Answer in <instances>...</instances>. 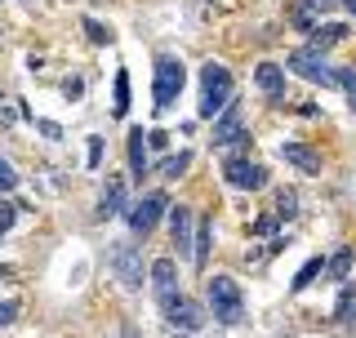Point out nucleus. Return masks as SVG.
I'll return each mask as SVG.
<instances>
[{"label": "nucleus", "mask_w": 356, "mask_h": 338, "mask_svg": "<svg viewBox=\"0 0 356 338\" xmlns=\"http://www.w3.org/2000/svg\"><path fill=\"white\" fill-rule=\"evenodd\" d=\"M232 107V72L222 63H205L200 67V116L218 120Z\"/></svg>", "instance_id": "1"}, {"label": "nucleus", "mask_w": 356, "mask_h": 338, "mask_svg": "<svg viewBox=\"0 0 356 338\" xmlns=\"http://www.w3.org/2000/svg\"><path fill=\"white\" fill-rule=\"evenodd\" d=\"M209 307H214V321H222V325H241V321H245L241 285H236L232 276H209Z\"/></svg>", "instance_id": "2"}, {"label": "nucleus", "mask_w": 356, "mask_h": 338, "mask_svg": "<svg viewBox=\"0 0 356 338\" xmlns=\"http://www.w3.org/2000/svg\"><path fill=\"white\" fill-rule=\"evenodd\" d=\"M183 81H187L183 63H178V58H170V54H161V58H156V76H152L156 111H170V107H174V98L183 94Z\"/></svg>", "instance_id": "3"}, {"label": "nucleus", "mask_w": 356, "mask_h": 338, "mask_svg": "<svg viewBox=\"0 0 356 338\" xmlns=\"http://www.w3.org/2000/svg\"><path fill=\"white\" fill-rule=\"evenodd\" d=\"M285 67H289V72H298L303 81L321 85V89L339 85V67H330V58H325V54H316V49H294V54H285Z\"/></svg>", "instance_id": "4"}, {"label": "nucleus", "mask_w": 356, "mask_h": 338, "mask_svg": "<svg viewBox=\"0 0 356 338\" xmlns=\"http://www.w3.org/2000/svg\"><path fill=\"white\" fill-rule=\"evenodd\" d=\"M107 263H111V272H116V280L125 289H143V276H152V272H143V254H138L134 241H116L107 250Z\"/></svg>", "instance_id": "5"}, {"label": "nucleus", "mask_w": 356, "mask_h": 338, "mask_svg": "<svg viewBox=\"0 0 356 338\" xmlns=\"http://www.w3.org/2000/svg\"><path fill=\"white\" fill-rule=\"evenodd\" d=\"M222 183L236 191H259L267 187V165H259L254 156H232V161H222Z\"/></svg>", "instance_id": "6"}, {"label": "nucleus", "mask_w": 356, "mask_h": 338, "mask_svg": "<svg viewBox=\"0 0 356 338\" xmlns=\"http://www.w3.org/2000/svg\"><path fill=\"white\" fill-rule=\"evenodd\" d=\"M165 209H170V196H165V191H147V196H138V205L129 209V232L147 241V236L156 232V223H161Z\"/></svg>", "instance_id": "7"}, {"label": "nucleus", "mask_w": 356, "mask_h": 338, "mask_svg": "<svg viewBox=\"0 0 356 338\" xmlns=\"http://www.w3.org/2000/svg\"><path fill=\"white\" fill-rule=\"evenodd\" d=\"M236 143H245V107L232 103L214 120V147H236Z\"/></svg>", "instance_id": "8"}, {"label": "nucleus", "mask_w": 356, "mask_h": 338, "mask_svg": "<svg viewBox=\"0 0 356 338\" xmlns=\"http://www.w3.org/2000/svg\"><path fill=\"white\" fill-rule=\"evenodd\" d=\"M152 289H156V298H161V312L178 298V267H174V258H156L152 263Z\"/></svg>", "instance_id": "9"}, {"label": "nucleus", "mask_w": 356, "mask_h": 338, "mask_svg": "<svg viewBox=\"0 0 356 338\" xmlns=\"http://www.w3.org/2000/svg\"><path fill=\"white\" fill-rule=\"evenodd\" d=\"M170 241L178 245V258L192 254V245H196V218H192V209H187V205H174L170 209Z\"/></svg>", "instance_id": "10"}, {"label": "nucleus", "mask_w": 356, "mask_h": 338, "mask_svg": "<svg viewBox=\"0 0 356 338\" xmlns=\"http://www.w3.org/2000/svg\"><path fill=\"white\" fill-rule=\"evenodd\" d=\"M254 85H259L272 103H281L285 98V67L281 63H259L254 67Z\"/></svg>", "instance_id": "11"}, {"label": "nucleus", "mask_w": 356, "mask_h": 338, "mask_svg": "<svg viewBox=\"0 0 356 338\" xmlns=\"http://www.w3.org/2000/svg\"><path fill=\"white\" fill-rule=\"evenodd\" d=\"M165 321L178 325V330H200V325H205V312H200L192 298H183V294H178V298L170 303V307H165Z\"/></svg>", "instance_id": "12"}, {"label": "nucleus", "mask_w": 356, "mask_h": 338, "mask_svg": "<svg viewBox=\"0 0 356 338\" xmlns=\"http://www.w3.org/2000/svg\"><path fill=\"white\" fill-rule=\"evenodd\" d=\"M281 161L285 165H298L303 174H321V156L307 147V143H281Z\"/></svg>", "instance_id": "13"}, {"label": "nucleus", "mask_w": 356, "mask_h": 338, "mask_svg": "<svg viewBox=\"0 0 356 338\" xmlns=\"http://www.w3.org/2000/svg\"><path fill=\"white\" fill-rule=\"evenodd\" d=\"M116 214H125V178L111 174L107 187H103V205H98V218H116Z\"/></svg>", "instance_id": "14"}, {"label": "nucleus", "mask_w": 356, "mask_h": 338, "mask_svg": "<svg viewBox=\"0 0 356 338\" xmlns=\"http://www.w3.org/2000/svg\"><path fill=\"white\" fill-rule=\"evenodd\" d=\"M339 40H348V22H321V27L312 31V45H307V49L325 54L330 45H339Z\"/></svg>", "instance_id": "15"}, {"label": "nucleus", "mask_w": 356, "mask_h": 338, "mask_svg": "<svg viewBox=\"0 0 356 338\" xmlns=\"http://www.w3.org/2000/svg\"><path fill=\"white\" fill-rule=\"evenodd\" d=\"M147 143H143V129H129V174L143 183V174H147Z\"/></svg>", "instance_id": "16"}, {"label": "nucleus", "mask_w": 356, "mask_h": 338, "mask_svg": "<svg viewBox=\"0 0 356 338\" xmlns=\"http://www.w3.org/2000/svg\"><path fill=\"white\" fill-rule=\"evenodd\" d=\"M325 272H330V258H307V263H303V272L294 276V294H298V289H307L312 280H316V276H325Z\"/></svg>", "instance_id": "17"}, {"label": "nucleus", "mask_w": 356, "mask_h": 338, "mask_svg": "<svg viewBox=\"0 0 356 338\" xmlns=\"http://www.w3.org/2000/svg\"><path fill=\"white\" fill-rule=\"evenodd\" d=\"M209 241H214V223L200 218V223H196V245H192V250H196V267H205V258H209Z\"/></svg>", "instance_id": "18"}, {"label": "nucleus", "mask_w": 356, "mask_h": 338, "mask_svg": "<svg viewBox=\"0 0 356 338\" xmlns=\"http://www.w3.org/2000/svg\"><path fill=\"white\" fill-rule=\"evenodd\" d=\"M111 111H116V116H125V111H129V72H125V67L116 72V94H111Z\"/></svg>", "instance_id": "19"}, {"label": "nucleus", "mask_w": 356, "mask_h": 338, "mask_svg": "<svg viewBox=\"0 0 356 338\" xmlns=\"http://www.w3.org/2000/svg\"><path fill=\"white\" fill-rule=\"evenodd\" d=\"M289 27H294V31H307V36H312V31L321 27V18L312 14V9H303V5H294V9H289Z\"/></svg>", "instance_id": "20"}, {"label": "nucleus", "mask_w": 356, "mask_h": 338, "mask_svg": "<svg viewBox=\"0 0 356 338\" xmlns=\"http://www.w3.org/2000/svg\"><path fill=\"white\" fill-rule=\"evenodd\" d=\"M187 165H192V152H174V156H165V161H161V174L165 178H178Z\"/></svg>", "instance_id": "21"}, {"label": "nucleus", "mask_w": 356, "mask_h": 338, "mask_svg": "<svg viewBox=\"0 0 356 338\" xmlns=\"http://www.w3.org/2000/svg\"><path fill=\"white\" fill-rule=\"evenodd\" d=\"M348 272H352V250H334V258H330V272H325V276H334V280H348Z\"/></svg>", "instance_id": "22"}, {"label": "nucleus", "mask_w": 356, "mask_h": 338, "mask_svg": "<svg viewBox=\"0 0 356 338\" xmlns=\"http://www.w3.org/2000/svg\"><path fill=\"white\" fill-rule=\"evenodd\" d=\"M339 321H343V325H356V289H343V298H339Z\"/></svg>", "instance_id": "23"}, {"label": "nucleus", "mask_w": 356, "mask_h": 338, "mask_svg": "<svg viewBox=\"0 0 356 338\" xmlns=\"http://www.w3.org/2000/svg\"><path fill=\"white\" fill-rule=\"evenodd\" d=\"M276 227H281V223H276V214H263V218L250 223V236H259V241H263V236H276Z\"/></svg>", "instance_id": "24"}, {"label": "nucleus", "mask_w": 356, "mask_h": 338, "mask_svg": "<svg viewBox=\"0 0 356 338\" xmlns=\"http://www.w3.org/2000/svg\"><path fill=\"white\" fill-rule=\"evenodd\" d=\"M339 85L348 89V103H352V111H356V67H339Z\"/></svg>", "instance_id": "25"}, {"label": "nucleus", "mask_w": 356, "mask_h": 338, "mask_svg": "<svg viewBox=\"0 0 356 338\" xmlns=\"http://www.w3.org/2000/svg\"><path fill=\"white\" fill-rule=\"evenodd\" d=\"M276 214H281V218H294V214H298V196H294V191H281V196H276Z\"/></svg>", "instance_id": "26"}, {"label": "nucleus", "mask_w": 356, "mask_h": 338, "mask_svg": "<svg viewBox=\"0 0 356 338\" xmlns=\"http://www.w3.org/2000/svg\"><path fill=\"white\" fill-rule=\"evenodd\" d=\"M14 187H18V169L0 156V191H14Z\"/></svg>", "instance_id": "27"}, {"label": "nucleus", "mask_w": 356, "mask_h": 338, "mask_svg": "<svg viewBox=\"0 0 356 338\" xmlns=\"http://www.w3.org/2000/svg\"><path fill=\"white\" fill-rule=\"evenodd\" d=\"M85 36L94 40V45H107V40H111L107 31H103V22H98V18H85Z\"/></svg>", "instance_id": "28"}, {"label": "nucleus", "mask_w": 356, "mask_h": 338, "mask_svg": "<svg viewBox=\"0 0 356 338\" xmlns=\"http://www.w3.org/2000/svg\"><path fill=\"white\" fill-rule=\"evenodd\" d=\"M298 5H303V9H312V14L321 18V14H330V9L339 5V0H298Z\"/></svg>", "instance_id": "29"}, {"label": "nucleus", "mask_w": 356, "mask_h": 338, "mask_svg": "<svg viewBox=\"0 0 356 338\" xmlns=\"http://www.w3.org/2000/svg\"><path fill=\"white\" fill-rule=\"evenodd\" d=\"M98 165H103V138L94 134V138H89V169H98Z\"/></svg>", "instance_id": "30"}, {"label": "nucleus", "mask_w": 356, "mask_h": 338, "mask_svg": "<svg viewBox=\"0 0 356 338\" xmlns=\"http://www.w3.org/2000/svg\"><path fill=\"white\" fill-rule=\"evenodd\" d=\"M9 227H14V205H9V200H0V236H5Z\"/></svg>", "instance_id": "31"}, {"label": "nucleus", "mask_w": 356, "mask_h": 338, "mask_svg": "<svg viewBox=\"0 0 356 338\" xmlns=\"http://www.w3.org/2000/svg\"><path fill=\"white\" fill-rule=\"evenodd\" d=\"M81 94H85V81H81V76L63 85V98H72V103H76V98H81Z\"/></svg>", "instance_id": "32"}, {"label": "nucleus", "mask_w": 356, "mask_h": 338, "mask_svg": "<svg viewBox=\"0 0 356 338\" xmlns=\"http://www.w3.org/2000/svg\"><path fill=\"white\" fill-rule=\"evenodd\" d=\"M18 321V303H0V325H14Z\"/></svg>", "instance_id": "33"}, {"label": "nucleus", "mask_w": 356, "mask_h": 338, "mask_svg": "<svg viewBox=\"0 0 356 338\" xmlns=\"http://www.w3.org/2000/svg\"><path fill=\"white\" fill-rule=\"evenodd\" d=\"M36 129L44 134V138H63V125H58V120H40Z\"/></svg>", "instance_id": "34"}, {"label": "nucleus", "mask_w": 356, "mask_h": 338, "mask_svg": "<svg viewBox=\"0 0 356 338\" xmlns=\"http://www.w3.org/2000/svg\"><path fill=\"white\" fill-rule=\"evenodd\" d=\"M120 338H138V330H134V325H125V330H120Z\"/></svg>", "instance_id": "35"}, {"label": "nucleus", "mask_w": 356, "mask_h": 338, "mask_svg": "<svg viewBox=\"0 0 356 338\" xmlns=\"http://www.w3.org/2000/svg\"><path fill=\"white\" fill-rule=\"evenodd\" d=\"M343 5H348V9H352V14H356V0H343Z\"/></svg>", "instance_id": "36"}]
</instances>
